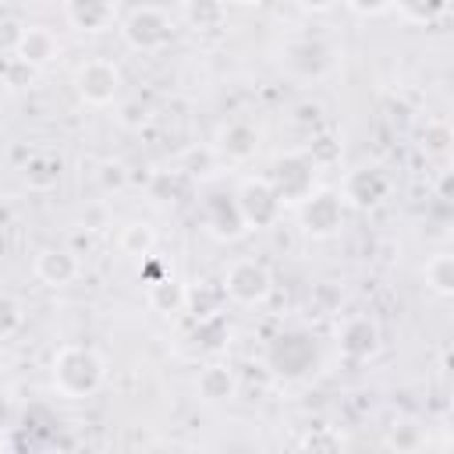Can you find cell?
Masks as SVG:
<instances>
[{
  "mask_svg": "<svg viewBox=\"0 0 454 454\" xmlns=\"http://www.w3.org/2000/svg\"><path fill=\"white\" fill-rule=\"evenodd\" d=\"M53 383L71 397L92 394L103 383V358L92 348L71 344L53 358Z\"/></svg>",
  "mask_w": 454,
  "mask_h": 454,
  "instance_id": "obj_1",
  "label": "cell"
},
{
  "mask_svg": "<svg viewBox=\"0 0 454 454\" xmlns=\"http://www.w3.org/2000/svg\"><path fill=\"white\" fill-rule=\"evenodd\" d=\"M223 294H231V298L241 301V305L262 301V298L270 294V273H266V266L255 262V259L234 262V266L227 270V277H223Z\"/></svg>",
  "mask_w": 454,
  "mask_h": 454,
  "instance_id": "obj_2",
  "label": "cell"
},
{
  "mask_svg": "<svg viewBox=\"0 0 454 454\" xmlns=\"http://www.w3.org/2000/svg\"><path fill=\"white\" fill-rule=\"evenodd\" d=\"M124 35L138 50H156V46H163L174 35V21H167V14L160 7H138L124 21Z\"/></svg>",
  "mask_w": 454,
  "mask_h": 454,
  "instance_id": "obj_3",
  "label": "cell"
},
{
  "mask_svg": "<svg viewBox=\"0 0 454 454\" xmlns=\"http://www.w3.org/2000/svg\"><path fill=\"white\" fill-rule=\"evenodd\" d=\"M74 85H78L82 99L103 106V103H110V99L117 96V89H121V71H117L110 60H89V64L78 67Z\"/></svg>",
  "mask_w": 454,
  "mask_h": 454,
  "instance_id": "obj_4",
  "label": "cell"
},
{
  "mask_svg": "<svg viewBox=\"0 0 454 454\" xmlns=\"http://www.w3.org/2000/svg\"><path fill=\"white\" fill-rule=\"evenodd\" d=\"M35 273L46 280V284H67L74 273H78V262L71 252H57V248H46L39 259H35Z\"/></svg>",
  "mask_w": 454,
  "mask_h": 454,
  "instance_id": "obj_5",
  "label": "cell"
},
{
  "mask_svg": "<svg viewBox=\"0 0 454 454\" xmlns=\"http://www.w3.org/2000/svg\"><path fill=\"white\" fill-rule=\"evenodd\" d=\"M57 53V43L46 28H21V39H18V57L25 64H46L50 57Z\"/></svg>",
  "mask_w": 454,
  "mask_h": 454,
  "instance_id": "obj_6",
  "label": "cell"
},
{
  "mask_svg": "<svg viewBox=\"0 0 454 454\" xmlns=\"http://www.w3.org/2000/svg\"><path fill=\"white\" fill-rule=\"evenodd\" d=\"M67 18L78 25V28H89V32H99V28H106V21L110 18H117V7H110V4H71L67 7Z\"/></svg>",
  "mask_w": 454,
  "mask_h": 454,
  "instance_id": "obj_7",
  "label": "cell"
},
{
  "mask_svg": "<svg viewBox=\"0 0 454 454\" xmlns=\"http://www.w3.org/2000/svg\"><path fill=\"white\" fill-rule=\"evenodd\" d=\"M220 149H223L231 160H248V156L255 153V131H252V128H245V124H234V128H227V131H223Z\"/></svg>",
  "mask_w": 454,
  "mask_h": 454,
  "instance_id": "obj_8",
  "label": "cell"
},
{
  "mask_svg": "<svg viewBox=\"0 0 454 454\" xmlns=\"http://www.w3.org/2000/svg\"><path fill=\"white\" fill-rule=\"evenodd\" d=\"M199 390L206 394V401H223V397L234 394V376L223 365H209L199 380Z\"/></svg>",
  "mask_w": 454,
  "mask_h": 454,
  "instance_id": "obj_9",
  "label": "cell"
},
{
  "mask_svg": "<svg viewBox=\"0 0 454 454\" xmlns=\"http://www.w3.org/2000/svg\"><path fill=\"white\" fill-rule=\"evenodd\" d=\"M21 305L14 301V298H0V340L4 337H11L18 326H21Z\"/></svg>",
  "mask_w": 454,
  "mask_h": 454,
  "instance_id": "obj_10",
  "label": "cell"
},
{
  "mask_svg": "<svg viewBox=\"0 0 454 454\" xmlns=\"http://www.w3.org/2000/svg\"><path fill=\"white\" fill-rule=\"evenodd\" d=\"M149 245H153V231H149L145 223H131V227L124 231V248H128V252L145 255V252H149Z\"/></svg>",
  "mask_w": 454,
  "mask_h": 454,
  "instance_id": "obj_11",
  "label": "cell"
}]
</instances>
